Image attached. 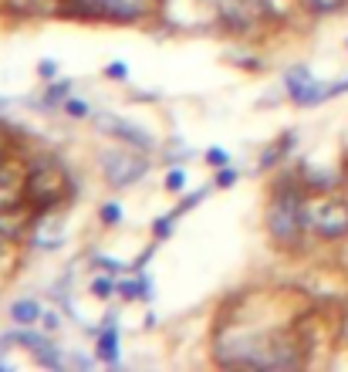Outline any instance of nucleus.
Returning <instances> with one entry per match:
<instances>
[{"instance_id": "nucleus-6", "label": "nucleus", "mask_w": 348, "mask_h": 372, "mask_svg": "<svg viewBox=\"0 0 348 372\" xmlns=\"http://www.w3.org/2000/svg\"><path fill=\"white\" fill-rule=\"evenodd\" d=\"M284 85H288L291 98H294L298 105H321L325 98H332L335 95L332 85L315 81V75H311L308 68H291L288 75H284Z\"/></svg>"}, {"instance_id": "nucleus-1", "label": "nucleus", "mask_w": 348, "mask_h": 372, "mask_svg": "<svg viewBox=\"0 0 348 372\" xmlns=\"http://www.w3.org/2000/svg\"><path fill=\"white\" fill-rule=\"evenodd\" d=\"M308 186L284 180L267 203V233L277 248H298L308 233Z\"/></svg>"}, {"instance_id": "nucleus-19", "label": "nucleus", "mask_w": 348, "mask_h": 372, "mask_svg": "<svg viewBox=\"0 0 348 372\" xmlns=\"http://www.w3.org/2000/svg\"><path fill=\"white\" fill-rule=\"evenodd\" d=\"M61 105H64V112H68L71 119H88L91 115V105L88 102H81V98H64Z\"/></svg>"}, {"instance_id": "nucleus-5", "label": "nucleus", "mask_w": 348, "mask_h": 372, "mask_svg": "<svg viewBox=\"0 0 348 372\" xmlns=\"http://www.w3.org/2000/svg\"><path fill=\"white\" fill-rule=\"evenodd\" d=\"M28 203V166L21 159L0 163V210H21Z\"/></svg>"}, {"instance_id": "nucleus-28", "label": "nucleus", "mask_w": 348, "mask_h": 372, "mask_svg": "<svg viewBox=\"0 0 348 372\" xmlns=\"http://www.w3.org/2000/svg\"><path fill=\"white\" fill-rule=\"evenodd\" d=\"M203 197H207V193H190V197H186V200H182L180 207H176V217H180V214H186L190 207H197V203L203 200Z\"/></svg>"}, {"instance_id": "nucleus-26", "label": "nucleus", "mask_w": 348, "mask_h": 372, "mask_svg": "<svg viewBox=\"0 0 348 372\" xmlns=\"http://www.w3.org/2000/svg\"><path fill=\"white\" fill-rule=\"evenodd\" d=\"M68 88H71V81H61V85H54V88H51V92H47V102H64V98H68Z\"/></svg>"}, {"instance_id": "nucleus-15", "label": "nucleus", "mask_w": 348, "mask_h": 372, "mask_svg": "<svg viewBox=\"0 0 348 372\" xmlns=\"http://www.w3.org/2000/svg\"><path fill=\"white\" fill-rule=\"evenodd\" d=\"M115 288H119V295L125 298V301L149 298V278H142V281H115Z\"/></svg>"}, {"instance_id": "nucleus-14", "label": "nucleus", "mask_w": 348, "mask_h": 372, "mask_svg": "<svg viewBox=\"0 0 348 372\" xmlns=\"http://www.w3.org/2000/svg\"><path fill=\"white\" fill-rule=\"evenodd\" d=\"M98 359L108 362V366L119 362V328L108 325L105 332H102V339H98Z\"/></svg>"}, {"instance_id": "nucleus-12", "label": "nucleus", "mask_w": 348, "mask_h": 372, "mask_svg": "<svg viewBox=\"0 0 348 372\" xmlns=\"http://www.w3.org/2000/svg\"><path fill=\"white\" fill-rule=\"evenodd\" d=\"M61 17H81V21H105V0H61Z\"/></svg>"}, {"instance_id": "nucleus-18", "label": "nucleus", "mask_w": 348, "mask_h": 372, "mask_svg": "<svg viewBox=\"0 0 348 372\" xmlns=\"http://www.w3.org/2000/svg\"><path fill=\"white\" fill-rule=\"evenodd\" d=\"M98 217H102V223H105V227H112V223H122V203H115V200L102 203Z\"/></svg>"}, {"instance_id": "nucleus-31", "label": "nucleus", "mask_w": 348, "mask_h": 372, "mask_svg": "<svg viewBox=\"0 0 348 372\" xmlns=\"http://www.w3.org/2000/svg\"><path fill=\"white\" fill-rule=\"evenodd\" d=\"M7 244H11V240H7V237H0V257L7 254Z\"/></svg>"}, {"instance_id": "nucleus-17", "label": "nucleus", "mask_w": 348, "mask_h": 372, "mask_svg": "<svg viewBox=\"0 0 348 372\" xmlns=\"http://www.w3.org/2000/svg\"><path fill=\"white\" fill-rule=\"evenodd\" d=\"M115 291H119V288H115V278H108V274H105V278H95V281H91V295L102 298V301H105V298H112Z\"/></svg>"}, {"instance_id": "nucleus-21", "label": "nucleus", "mask_w": 348, "mask_h": 372, "mask_svg": "<svg viewBox=\"0 0 348 372\" xmlns=\"http://www.w3.org/2000/svg\"><path fill=\"white\" fill-rule=\"evenodd\" d=\"M169 190V193H182L186 190V173L182 170H169L166 173V183H163Z\"/></svg>"}, {"instance_id": "nucleus-11", "label": "nucleus", "mask_w": 348, "mask_h": 372, "mask_svg": "<svg viewBox=\"0 0 348 372\" xmlns=\"http://www.w3.org/2000/svg\"><path fill=\"white\" fill-rule=\"evenodd\" d=\"M0 7L14 17H45L58 14L61 0H0Z\"/></svg>"}, {"instance_id": "nucleus-22", "label": "nucleus", "mask_w": 348, "mask_h": 372, "mask_svg": "<svg viewBox=\"0 0 348 372\" xmlns=\"http://www.w3.org/2000/svg\"><path fill=\"white\" fill-rule=\"evenodd\" d=\"M11 156H14V136L0 125V163H7Z\"/></svg>"}, {"instance_id": "nucleus-27", "label": "nucleus", "mask_w": 348, "mask_h": 372, "mask_svg": "<svg viewBox=\"0 0 348 372\" xmlns=\"http://www.w3.org/2000/svg\"><path fill=\"white\" fill-rule=\"evenodd\" d=\"M37 71H41V78H45V81H51V78H58V64L51 62V58H45V62L37 64Z\"/></svg>"}, {"instance_id": "nucleus-3", "label": "nucleus", "mask_w": 348, "mask_h": 372, "mask_svg": "<svg viewBox=\"0 0 348 372\" xmlns=\"http://www.w3.org/2000/svg\"><path fill=\"white\" fill-rule=\"evenodd\" d=\"M146 149H105L102 153V176H105L112 186H132L136 180H142L149 173V159H146Z\"/></svg>"}, {"instance_id": "nucleus-8", "label": "nucleus", "mask_w": 348, "mask_h": 372, "mask_svg": "<svg viewBox=\"0 0 348 372\" xmlns=\"http://www.w3.org/2000/svg\"><path fill=\"white\" fill-rule=\"evenodd\" d=\"M0 342L28 349L30 356L41 362V366H61V359H58V352H54L51 339H47V335H41V332H7V335H4Z\"/></svg>"}, {"instance_id": "nucleus-10", "label": "nucleus", "mask_w": 348, "mask_h": 372, "mask_svg": "<svg viewBox=\"0 0 348 372\" xmlns=\"http://www.w3.org/2000/svg\"><path fill=\"white\" fill-rule=\"evenodd\" d=\"M220 17H224V24L230 31H250L254 21H257V11H254V0H227Z\"/></svg>"}, {"instance_id": "nucleus-29", "label": "nucleus", "mask_w": 348, "mask_h": 372, "mask_svg": "<svg viewBox=\"0 0 348 372\" xmlns=\"http://www.w3.org/2000/svg\"><path fill=\"white\" fill-rule=\"evenodd\" d=\"M61 325V315L58 311H45V328H58Z\"/></svg>"}, {"instance_id": "nucleus-25", "label": "nucleus", "mask_w": 348, "mask_h": 372, "mask_svg": "<svg viewBox=\"0 0 348 372\" xmlns=\"http://www.w3.org/2000/svg\"><path fill=\"white\" fill-rule=\"evenodd\" d=\"M173 220H176V214H173V217H159V220H156V227H152V231H156V237H159V240H163V237L173 231Z\"/></svg>"}, {"instance_id": "nucleus-24", "label": "nucleus", "mask_w": 348, "mask_h": 372, "mask_svg": "<svg viewBox=\"0 0 348 372\" xmlns=\"http://www.w3.org/2000/svg\"><path fill=\"white\" fill-rule=\"evenodd\" d=\"M233 183H237V170L224 166V170L216 173V186H220V190H227V186H233Z\"/></svg>"}, {"instance_id": "nucleus-13", "label": "nucleus", "mask_w": 348, "mask_h": 372, "mask_svg": "<svg viewBox=\"0 0 348 372\" xmlns=\"http://www.w3.org/2000/svg\"><path fill=\"white\" fill-rule=\"evenodd\" d=\"M11 318H14V325L30 328V325H37V322L45 318V311H41V305H37L34 298H21V301L11 305Z\"/></svg>"}, {"instance_id": "nucleus-30", "label": "nucleus", "mask_w": 348, "mask_h": 372, "mask_svg": "<svg viewBox=\"0 0 348 372\" xmlns=\"http://www.w3.org/2000/svg\"><path fill=\"white\" fill-rule=\"evenodd\" d=\"M98 264L105 267L108 274H119V271H122V264H119V261H108V257H102V261H98Z\"/></svg>"}, {"instance_id": "nucleus-20", "label": "nucleus", "mask_w": 348, "mask_h": 372, "mask_svg": "<svg viewBox=\"0 0 348 372\" xmlns=\"http://www.w3.org/2000/svg\"><path fill=\"white\" fill-rule=\"evenodd\" d=\"M207 163L216 166V170H224V166H230V153L220 149V146H210V149H207Z\"/></svg>"}, {"instance_id": "nucleus-2", "label": "nucleus", "mask_w": 348, "mask_h": 372, "mask_svg": "<svg viewBox=\"0 0 348 372\" xmlns=\"http://www.w3.org/2000/svg\"><path fill=\"white\" fill-rule=\"evenodd\" d=\"M71 197V176L54 156H41L37 163L28 166V207L34 214L58 210L61 203Z\"/></svg>"}, {"instance_id": "nucleus-23", "label": "nucleus", "mask_w": 348, "mask_h": 372, "mask_svg": "<svg viewBox=\"0 0 348 372\" xmlns=\"http://www.w3.org/2000/svg\"><path fill=\"white\" fill-rule=\"evenodd\" d=\"M105 75L112 78V81H125V78H129V64H125V62H112L105 68Z\"/></svg>"}, {"instance_id": "nucleus-16", "label": "nucleus", "mask_w": 348, "mask_h": 372, "mask_svg": "<svg viewBox=\"0 0 348 372\" xmlns=\"http://www.w3.org/2000/svg\"><path fill=\"white\" fill-rule=\"evenodd\" d=\"M348 0H301L304 11H311V14H335V11H342Z\"/></svg>"}, {"instance_id": "nucleus-32", "label": "nucleus", "mask_w": 348, "mask_h": 372, "mask_svg": "<svg viewBox=\"0 0 348 372\" xmlns=\"http://www.w3.org/2000/svg\"><path fill=\"white\" fill-rule=\"evenodd\" d=\"M342 183H345V190H348V166H345V173H342Z\"/></svg>"}, {"instance_id": "nucleus-7", "label": "nucleus", "mask_w": 348, "mask_h": 372, "mask_svg": "<svg viewBox=\"0 0 348 372\" xmlns=\"http://www.w3.org/2000/svg\"><path fill=\"white\" fill-rule=\"evenodd\" d=\"M98 129L108 132V136H115V139H122V142H129V146H136V149H146V153L156 146L152 136L142 129V125L125 122V119H119V115H98Z\"/></svg>"}, {"instance_id": "nucleus-9", "label": "nucleus", "mask_w": 348, "mask_h": 372, "mask_svg": "<svg viewBox=\"0 0 348 372\" xmlns=\"http://www.w3.org/2000/svg\"><path fill=\"white\" fill-rule=\"evenodd\" d=\"M149 14V0H105V21L112 24H132Z\"/></svg>"}, {"instance_id": "nucleus-4", "label": "nucleus", "mask_w": 348, "mask_h": 372, "mask_svg": "<svg viewBox=\"0 0 348 372\" xmlns=\"http://www.w3.org/2000/svg\"><path fill=\"white\" fill-rule=\"evenodd\" d=\"M308 231H315L321 240H342L348 237V203L345 200H321L308 214Z\"/></svg>"}]
</instances>
